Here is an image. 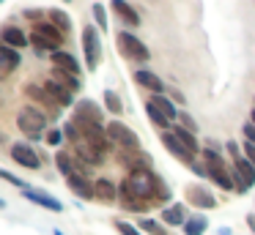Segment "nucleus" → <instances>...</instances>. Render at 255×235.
<instances>
[{
  "instance_id": "29",
  "label": "nucleus",
  "mask_w": 255,
  "mask_h": 235,
  "mask_svg": "<svg viewBox=\"0 0 255 235\" xmlns=\"http://www.w3.org/2000/svg\"><path fill=\"white\" fill-rule=\"evenodd\" d=\"M151 101H154L156 107H159V109H162V112H165L170 120H176L178 115H181V109H176V101H170V98H167V96H162V93H156V96H151Z\"/></svg>"
},
{
  "instance_id": "26",
  "label": "nucleus",
  "mask_w": 255,
  "mask_h": 235,
  "mask_svg": "<svg viewBox=\"0 0 255 235\" xmlns=\"http://www.w3.org/2000/svg\"><path fill=\"white\" fill-rule=\"evenodd\" d=\"M181 230H184V235H203L206 230H209V219H206L203 213H192Z\"/></svg>"
},
{
  "instance_id": "25",
  "label": "nucleus",
  "mask_w": 255,
  "mask_h": 235,
  "mask_svg": "<svg viewBox=\"0 0 255 235\" xmlns=\"http://www.w3.org/2000/svg\"><path fill=\"white\" fill-rule=\"evenodd\" d=\"M145 115H148V120H151V123L156 126V129H162V131H170V129H173V126H170L173 120L167 118V115L162 112V109L156 107L154 101H148V104H145Z\"/></svg>"
},
{
  "instance_id": "9",
  "label": "nucleus",
  "mask_w": 255,
  "mask_h": 235,
  "mask_svg": "<svg viewBox=\"0 0 255 235\" xmlns=\"http://www.w3.org/2000/svg\"><path fill=\"white\" fill-rule=\"evenodd\" d=\"M159 140H162V145L167 148V153H170V156H176L178 161L189 164V167H192V164H195V153L189 151V148L184 145V142L178 140V137L173 134V131H162V137H159Z\"/></svg>"
},
{
  "instance_id": "12",
  "label": "nucleus",
  "mask_w": 255,
  "mask_h": 235,
  "mask_svg": "<svg viewBox=\"0 0 255 235\" xmlns=\"http://www.w3.org/2000/svg\"><path fill=\"white\" fill-rule=\"evenodd\" d=\"M187 202L189 205H195L198 211H211V208H217V200L211 197V191L209 189H203V186H187Z\"/></svg>"
},
{
  "instance_id": "35",
  "label": "nucleus",
  "mask_w": 255,
  "mask_h": 235,
  "mask_svg": "<svg viewBox=\"0 0 255 235\" xmlns=\"http://www.w3.org/2000/svg\"><path fill=\"white\" fill-rule=\"evenodd\" d=\"M116 230L121 235H143V230L134 227V224H129V222H124V219H118V222H116Z\"/></svg>"
},
{
  "instance_id": "45",
  "label": "nucleus",
  "mask_w": 255,
  "mask_h": 235,
  "mask_svg": "<svg viewBox=\"0 0 255 235\" xmlns=\"http://www.w3.org/2000/svg\"><path fill=\"white\" fill-rule=\"evenodd\" d=\"M52 235H66V233H63V230H55V233H52Z\"/></svg>"
},
{
  "instance_id": "10",
  "label": "nucleus",
  "mask_w": 255,
  "mask_h": 235,
  "mask_svg": "<svg viewBox=\"0 0 255 235\" xmlns=\"http://www.w3.org/2000/svg\"><path fill=\"white\" fill-rule=\"evenodd\" d=\"M74 123H102L105 120V115H102L99 104L91 101V98H80L77 104H74Z\"/></svg>"
},
{
  "instance_id": "2",
  "label": "nucleus",
  "mask_w": 255,
  "mask_h": 235,
  "mask_svg": "<svg viewBox=\"0 0 255 235\" xmlns=\"http://www.w3.org/2000/svg\"><path fill=\"white\" fill-rule=\"evenodd\" d=\"M203 164L206 169H209V180L211 183H217L222 191H236V180H233V169L225 167V158H222L220 151H214V148H203Z\"/></svg>"
},
{
  "instance_id": "11",
  "label": "nucleus",
  "mask_w": 255,
  "mask_h": 235,
  "mask_svg": "<svg viewBox=\"0 0 255 235\" xmlns=\"http://www.w3.org/2000/svg\"><path fill=\"white\" fill-rule=\"evenodd\" d=\"M66 183H69V189H72L80 200H96V186L88 180V175H85L83 167H80L74 175H69Z\"/></svg>"
},
{
  "instance_id": "42",
  "label": "nucleus",
  "mask_w": 255,
  "mask_h": 235,
  "mask_svg": "<svg viewBox=\"0 0 255 235\" xmlns=\"http://www.w3.org/2000/svg\"><path fill=\"white\" fill-rule=\"evenodd\" d=\"M247 227L253 230V235H255V213H247Z\"/></svg>"
},
{
  "instance_id": "15",
  "label": "nucleus",
  "mask_w": 255,
  "mask_h": 235,
  "mask_svg": "<svg viewBox=\"0 0 255 235\" xmlns=\"http://www.w3.org/2000/svg\"><path fill=\"white\" fill-rule=\"evenodd\" d=\"M44 87L52 93V98H55L61 107H74V104H77V101H74V90H72V87H66L63 82H58L55 77H50V79L44 82Z\"/></svg>"
},
{
  "instance_id": "19",
  "label": "nucleus",
  "mask_w": 255,
  "mask_h": 235,
  "mask_svg": "<svg viewBox=\"0 0 255 235\" xmlns=\"http://www.w3.org/2000/svg\"><path fill=\"white\" fill-rule=\"evenodd\" d=\"M94 186H96V200L105 202V205H110V202H116L121 197V189H116V183L110 178H96Z\"/></svg>"
},
{
  "instance_id": "39",
  "label": "nucleus",
  "mask_w": 255,
  "mask_h": 235,
  "mask_svg": "<svg viewBox=\"0 0 255 235\" xmlns=\"http://www.w3.org/2000/svg\"><path fill=\"white\" fill-rule=\"evenodd\" d=\"M242 131H244V140L255 145V123H250V120H247V123L242 126Z\"/></svg>"
},
{
  "instance_id": "32",
  "label": "nucleus",
  "mask_w": 255,
  "mask_h": 235,
  "mask_svg": "<svg viewBox=\"0 0 255 235\" xmlns=\"http://www.w3.org/2000/svg\"><path fill=\"white\" fill-rule=\"evenodd\" d=\"M105 107L110 109L113 115H121V112H124V104H121V96H118L116 90H110V87H107V90H105Z\"/></svg>"
},
{
  "instance_id": "36",
  "label": "nucleus",
  "mask_w": 255,
  "mask_h": 235,
  "mask_svg": "<svg viewBox=\"0 0 255 235\" xmlns=\"http://www.w3.org/2000/svg\"><path fill=\"white\" fill-rule=\"evenodd\" d=\"M63 137H66V134H63V129H50V131H47V137H44V142H47V145H52V148H58L63 142Z\"/></svg>"
},
{
  "instance_id": "30",
  "label": "nucleus",
  "mask_w": 255,
  "mask_h": 235,
  "mask_svg": "<svg viewBox=\"0 0 255 235\" xmlns=\"http://www.w3.org/2000/svg\"><path fill=\"white\" fill-rule=\"evenodd\" d=\"M55 164H58V172L63 175V178H69V175H74L77 172V164L72 161V156H69L66 151H61V153H55Z\"/></svg>"
},
{
  "instance_id": "31",
  "label": "nucleus",
  "mask_w": 255,
  "mask_h": 235,
  "mask_svg": "<svg viewBox=\"0 0 255 235\" xmlns=\"http://www.w3.org/2000/svg\"><path fill=\"white\" fill-rule=\"evenodd\" d=\"M52 77H55L58 82H63L66 87H72L74 93H77L80 87H83V85H80V77H77V74H69V71H61V69H55V71H52Z\"/></svg>"
},
{
  "instance_id": "18",
  "label": "nucleus",
  "mask_w": 255,
  "mask_h": 235,
  "mask_svg": "<svg viewBox=\"0 0 255 235\" xmlns=\"http://www.w3.org/2000/svg\"><path fill=\"white\" fill-rule=\"evenodd\" d=\"M134 82H137L140 87H145V90H151L154 96H156V93H165V82H162L154 71H148V69H137V71H134Z\"/></svg>"
},
{
  "instance_id": "27",
  "label": "nucleus",
  "mask_w": 255,
  "mask_h": 235,
  "mask_svg": "<svg viewBox=\"0 0 255 235\" xmlns=\"http://www.w3.org/2000/svg\"><path fill=\"white\" fill-rule=\"evenodd\" d=\"M170 131H173V134H176L178 140L184 142V145L189 148V151L195 153V156H198V153H203V151H200V145H198V137H195V134H192V131H189V129H184V126H178V123H176V126H173V129H170Z\"/></svg>"
},
{
  "instance_id": "44",
  "label": "nucleus",
  "mask_w": 255,
  "mask_h": 235,
  "mask_svg": "<svg viewBox=\"0 0 255 235\" xmlns=\"http://www.w3.org/2000/svg\"><path fill=\"white\" fill-rule=\"evenodd\" d=\"M250 123H255V107L250 109Z\"/></svg>"
},
{
  "instance_id": "33",
  "label": "nucleus",
  "mask_w": 255,
  "mask_h": 235,
  "mask_svg": "<svg viewBox=\"0 0 255 235\" xmlns=\"http://www.w3.org/2000/svg\"><path fill=\"white\" fill-rule=\"evenodd\" d=\"M137 227L143 230V233H148V235H167V230L162 227L156 219H137Z\"/></svg>"
},
{
  "instance_id": "4",
  "label": "nucleus",
  "mask_w": 255,
  "mask_h": 235,
  "mask_svg": "<svg viewBox=\"0 0 255 235\" xmlns=\"http://www.w3.org/2000/svg\"><path fill=\"white\" fill-rule=\"evenodd\" d=\"M116 44H118V52H121L127 60H134V63H148V60H151L148 47H145V44L140 41L134 33L121 30V33L116 36Z\"/></svg>"
},
{
  "instance_id": "3",
  "label": "nucleus",
  "mask_w": 255,
  "mask_h": 235,
  "mask_svg": "<svg viewBox=\"0 0 255 235\" xmlns=\"http://www.w3.org/2000/svg\"><path fill=\"white\" fill-rule=\"evenodd\" d=\"M17 126L28 140H39L47 131V115L39 107H22L17 115Z\"/></svg>"
},
{
  "instance_id": "46",
  "label": "nucleus",
  "mask_w": 255,
  "mask_h": 235,
  "mask_svg": "<svg viewBox=\"0 0 255 235\" xmlns=\"http://www.w3.org/2000/svg\"><path fill=\"white\" fill-rule=\"evenodd\" d=\"M63 3H72V0H63Z\"/></svg>"
},
{
  "instance_id": "22",
  "label": "nucleus",
  "mask_w": 255,
  "mask_h": 235,
  "mask_svg": "<svg viewBox=\"0 0 255 235\" xmlns=\"http://www.w3.org/2000/svg\"><path fill=\"white\" fill-rule=\"evenodd\" d=\"M0 60H3V71H0V77H8L19 63H22L19 52L14 47H8V44H0Z\"/></svg>"
},
{
  "instance_id": "34",
  "label": "nucleus",
  "mask_w": 255,
  "mask_h": 235,
  "mask_svg": "<svg viewBox=\"0 0 255 235\" xmlns=\"http://www.w3.org/2000/svg\"><path fill=\"white\" fill-rule=\"evenodd\" d=\"M91 11H94V19H96V27L99 30H107L110 27V22H107V8L102 3H94L91 5Z\"/></svg>"
},
{
  "instance_id": "37",
  "label": "nucleus",
  "mask_w": 255,
  "mask_h": 235,
  "mask_svg": "<svg viewBox=\"0 0 255 235\" xmlns=\"http://www.w3.org/2000/svg\"><path fill=\"white\" fill-rule=\"evenodd\" d=\"M0 178H3V180H6V183H11V186H17V189H30V186L28 183H25V180H19L17 178V175H11V172H8V169H0Z\"/></svg>"
},
{
  "instance_id": "7",
  "label": "nucleus",
  "mask_w": 255,
  "mask_h": 235,
  "mask_svg": "<svg viewBox=\"0 0 255 235\" xmlns=\"http://www.w3.org/2000/svg\"><path fill=\"white\" fill-rule=\"evenodd\" d=\"M233 180H236V191H242V194L255 186V164L244 156V151L242 156L233 158Z\"/></svg>"
},
{
  "instance_id": "8",
  "label": "nucleus",
  "mask_w": 255,
  "mask_h": 235,
  "mask_svg": "<svg viewBox=\"0 0 255 235\" xmlns=\"http://www.w3.org/2000/svg\"><path fill=\"white\" fill-rule=\"evenodd\" d=\"M8 156H11L14 164H19V167H25V169H39L41 167V156L36 153L33 145H28V142H14V145L8 148Z\"/></svg>"
},
{
  "instance_id": "21",
  "label": "nucleus",
  "mask_w": 255,
  "mask_h": 235,
  "mask_svg": "<svg viewBox=\"0 0 255 235\" xmlns=\"http://www.w3.org/2000/svg\"><path fill=\"white\" fill-rule=\"evenodd\" d=\"M50 60H52V66H55V69L69 71V74H77V77H80V63H77V58H74L72 52H63V49H58V52L50 55Z\"/></svg>"
},
{
  "instance_id": "13",
  "label": "nucleus",
  "mask_w": 255,
  "mask_h": 235,
  "mask_svg": "<svg viewBox=\"0 0 255 235\" xmlns=\"http://www.w3.org/2000/svg\"><path fill=\"white\" fill-rule=\"evenodd\" d=\"M25 200H30L33 205H41L44 211H52V213H63V202L58 197L47 194V191H39V189H25L22 191Z\"/></svg>"
},
{
  "instance_id": "14",
  "label": "nucleus",
  "mask_w": 255,
  "mask_h": 235,
  "mask_svg": "<svg viewBox=\"0 0 255 235\" xmlns=\"http://www.w3.org/2000/svg\"><path fill=\"white\" fill-rule=\"evenodd\" d=\"M74 156H77L83 164H91V167H99V164H105V156H107V153L96 151V148L91 145V142L80 140V142H74Z\"/></svg>"
},
{
  "instance_id": "23",
  "label": "nucleus",
  "mask_w": 255,
  "mask_h": 235,
  "mask_svg": "<svg viewBox=\"0 0 255 235\" xmlns=\"http://www.w3.org/2000/svg\"><path fill=\"white\" fill-rule=\"evenodd\" d=\"M159 219L167 224V227H184L189 216H187V211H184V205H178V202H176V205H167L165 211H162Z\"/></svg>"
},
{
  "instance_id": "40",
  "label": "nucleus",
  "mask_w": 255,
  "mask_h": 235,
  "mask_svg": "<svg viewBox=\"0 0 255 235\" xmlns=\"http://www.w3.org/2000/svg\"><path fill=\"white\" fill-rule=\"evenodd\" d=\"M242 151H244V156H247V158H250V161H253V164H255V145H253V142H247V140H244V145H242Z\"/></svg>"
},
{
  "instance_id": "28",
  "label": "nucleus",
  "mask_w": 255,
  "mask_h": 235,
  "mask_svg": "<svg viewBox=\"0 0 255 235\" xmlns=\"http://www.w3.org/2000/svg\"><path fill=\"white\" fill-rule=\"evenodd\" d=\"M47 16H50V22L58 27V30H63V33L72 30V16H69L66 11H61V8H50V11H47Z\"/></svg>"
},
{
  "instance_id": "41",
  "label": "nucleus",
  "mask_w": 255,
  "mask_h": 235,
  "mask_svg": "<svg viewBox=\"0 0 255 235\" xmlns=\"http://www.w3.org/2000/svg\"><path fill=\"white\" fill-rule=\"evenodd\" d=\"M170 98H173L176 104H181V107L187 104V98H184V93H181V90H176V87H170Z\"/></svg>"
},
{
  "instance_id": "38",
  "label": "nucleus",
  "mask_w": 255,
  "mask_h": 235,
  "mask_svg": "<svg viewBox=\"0 0 255 235\" xmlns=\"http://www.w3.org/2000/svg\"><path fill=\"white\" fill-rule=\"evenodd\" d=\"M178 120H181V126H184V129H189V131H192V134H195V131H198V126H195V120L189 118V115L184 112V109H181V115H178Z\"/></svg>"
},
{
  "instance_id": "17",
  "label": "nucleus",
  "mask_w": 255,
  "mask_h": 235,
  "mask_svg": "<svg viewBox=\"0 0 255 235\" xmlns=\"http://www.w3.org/2000/svg\"><path fill=\"white\" fill-rule=\"evenodd\" d=\"M110 8H113V14H116L124 25H129V27H137L140 25V14L127 3V0H110Z\"/></svg>"
},
{
  "instance_id": "20",
  "label": "nucleus",
  "mask_w": 255,
  "mask_h": 235,
  "mask_svg": "<svg viewBox=\"0 0 255 235\" xmlns=\"http://www.w3.org/2000/svg\"><path fill=\"white\" fill-rule=\"evenodd\" d=\"M25 93H28V96L33 98V101H39V104H44L47 109H52V112H55V109L61 107V104H58L55 98H52V93L47 90L44 85H33V82H30V85H25Z\"/></svg>"
},
{
  "instance_id": "1",
  "label": "nucleus",
  "mask_w": 255,
  "mask_h": 235,
  "mask_svg": "<svg viewBox=\"0 0 255 235\" xmlns=\"http://www.w3.org/2000/svg\"><path fill=\"white\" fill-rule=\"evenodd\" d=\"M121 200H137L145 205H159L170 200L167 183L148 167H132L121 183Z\"/></svg>"
},
{
  "instance_id": "6",
  "label": "nucleus",
  "mask_w": 255,
  "mask_h": 235,
  "mask_svg": "<svg viewBox=\"0 0 255 235\" xmlns=\"http://www.w3.org/2000/svg\"><path fill=\"white\" fill-rule=\"evenodd\" d=\"M107 137H110V142H116V145H121L124 151H140V140L137 134H134L132 129H129L127 123H121V120H110L107 123Z\"/></svg>"
},
{
  "instance_id": "43",
  "label": "nucleus",
  "mask_w": 255,
  "mask_h": 235,
  "mask_svg": "<svg viewBox=\"0 0 255 235\" xmlns=\"http://www.w3.org/2000/svg\"><path fill=\"white\" fill-rule=\"evenodd\" d=\"M220 235H233V233H231V227H220Z\"/></svg>"
},
{
  "instance_id": "24",
  "label": "nucleus",
  "mask_w": 255,
  "mask_h": 235,
  "mask_svg": "<svg viewBox=\"0 0 255 235\" xmlns=\"http://www.w3.org/2000/svg\"><path fill=\"white\" fill-rule=\"evenodd\" d=\"M30 47L36 49L39 55H44V52H58L61 49V44L58 41H52L50 36H44V33H39V30H30Z\"/></svg>"
},
{
  "instance_id": "5",
  "label": "nucleus",
  "mask_w": 255,
  "mask_h": 235,
  "mask_svg": "<svg viewBox=\"0 0 255 235\" xmlns=\"http://www.w3.org/2000/svg\"><path fill=\"white\" fill-rule=\"evenodd\" d=\"M99 33L102 30L96 25H85L83 27V36H80L88 71H96V69H99V63H102V38H99Z\"/></svg>"
},
{
  "instance_id": "16",
  "label": "nucleus",
  "mask_w": 255,
  "mask_h": 235,
  "mask_svg": "<svg viewBox=\"0 0 255 235\" xmlns=\"http://www.w3.org/2000/svg\"><path fill=\"white\" fill-rule=\"evenodd\" d=\"M0 41L8 44V47H14V49H25L30 44V36L22 33V27H17V25H6L3 33H0Z\"/></svg>"
}]
</instances>
